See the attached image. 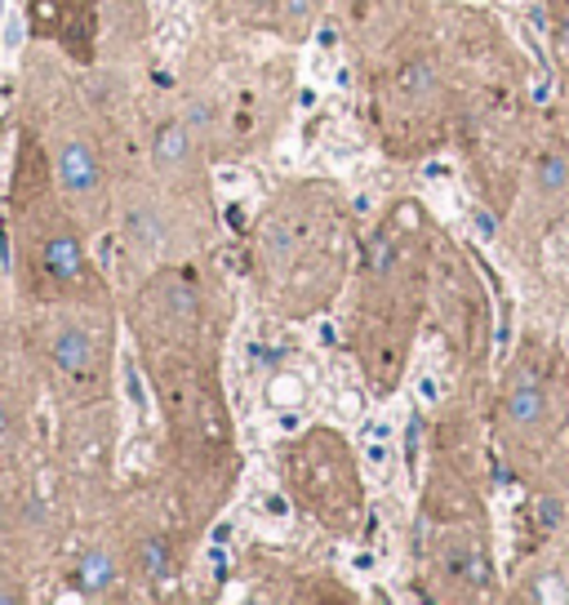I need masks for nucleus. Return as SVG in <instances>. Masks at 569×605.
<instances>
[{
	"instance_id": "nucleus-3",
	"label": "nucleus",
	"mask_w": 569,
	"mask_h": 605,
	"mask_svg": "<svg viewBox=\"0 0 569 605\" xmlns=\"http://www.w3.org/2000/svg\"><path fill=\"white\" fill-rule=\"evenodd\" d=\"M50 365L72 396H103L108 388V339L89 325H59L50 339Z\"/></svg>"
},
{
	"instance_id": "nucleus-13",
	"label": "nucleus",
	"mask_w": 569,
	"mask_h": 605,
	"mask_svg": "<svg viewBox=\"0 0 569 605\" xmlns=\"http://www.w3.org/2000/svg\"><path fill=\"white\" fill-rule=\"evenodd\" d=\"M552 40H556V59L569 67V0L556 5V27H552Z\"/></svg>"
},
{
	"instance_id": "nucleus-4",
	"label": "nucleus",
	"mask_w": 569,
	"mask_h": 605,
	"mask_svg": "<svg viewBox=\"0 0 569 605\" xmlns=\"http://www.w3.org/2000/svg\"><path fill=\"white\" fill-rule=\"evenodd\" d=\"M54 174H59V188L63 201L72 210H93L99 214L103 197H108V174H103V156L89 138H63L54 148Z\"/></svg>"
},
{
	"instance_id": "nucleus-5",
	"label": "nucleus",
	"mask_w": 569,
	"mask_h": 605,
	"mask_svg": "<svg viewBox=\"0 0 569 605\" xmlns=\"http://www.w3.org/2000/svg\"><path fill=\"white\" fill-rule=\"evenodd\" d=\"M556 392L534 379L530 369H516L507 392H503V418H507V428L516 432H526V437H539L547 432V424H556Z\"/></svg>"
},
{
	"instance_id": "nucleus-12",
	"label": "nucleus",
	"mask_w": 569,
	"mask_h": 605,
	"mask_svg": "<svg viewBox=\"0 0 569 605\" xmlns=\"http://www.w3.org/2000/svg\"><path fill=\"white\" fill-rule=\"evenodd\" d=\"M138 566H142V579L148 583L169 579V543L165 539H148L138 547Z\"/></svg>"
},
{
	"instance_id": "nucleus-16",
	"label": "nucleus",
	"mask_w": 569,
	"mask_h": 605,
	"mask_svg": "<svg viewBox=\"0 0 569 605\" xmlns=\"http://www.w3.org/2000/svg\"><path fill=\"white\" fill-rule=\"evenodd\" d=\"M14 437V405L0 396V441H10Z\"/></svg>"
},
{
	"instance_id": "nucleus-18",
	"label": "nucleus",
	"mask_w": 569,
	"mask_h": 605,
	"mask_svg": "<svg viewBox=\"0 0 569 605\" xmlns=\"http://www.w3.org/2000/svg\"><path fill=\"white\" fill-rule=\"evenodd\" d=\"M477 237H481V241L494 237V218H490V214H477Z\"/></svg>"
},
{
	"instance_id": "nucleus-17",
	"label": "nucleus",
	"mask_w": 569,
	"mask_h": 605,
	"mask_svg": "<svg viewBox=\"0 0 569 605\" xmlns=\"http://www.w3.org/2000/svg\"><path fill=\"white\" fill-rule=\"evenodd\" d=\"M369 5H374V0H347V14L361 23V18H369Z\"/></svg>"
},
{
	"instance_id": "nucleus-8",
	"label": "nucleus",
	"mask_w": 569,
	"mask_h": 605,
	"mask_svg": "<svg viewBox=\"0 0 569 605\" xmlns=\"http://www.w3.org/2000/svg\"><path fill=\"white\" fill-rule=\"evenodd\" d=\"M76 592L80 596H108L116 583H121V566H116V556L108 547H85L80 552V566L72 575Z\"/></svg>"
},
{
	"instance_id": "nucleus-2",
	"label": "nucleus",
	"mask_w": 569,
	"mask_h": 605,
	"mask_svg": "<svg viewBox=\"0 0 569 605\" xmlns=\"http://www.w3.org/2000/svg\"><path fill=\"white\" fill-rule=\"evenodd\" d=\"M18 210L31 218L27 227V276L31 290L40 299H80V303H99L103 299V281L93 276V263L76 237V227L63 210L45 205L40 197L18 201Z\"/></svg>"
},
{
	"instance_id": "nucleus-14",
	"label": "nucleus",
	"mask_w": 569,
	"mask_h": 605,
	"mask_svg": "<svg viewBox=\"0 0 569 605\" xmlns=\"http://www.w3.org/2000/svg\"><path fill=\"white\" fill-rule=\"evenodd\" d=\"M182 125L187 129H192V134H201V129H210L214 125V103H192V108H187V116H182Z\"/></svg>"
},
{
	"instance_id": "nucleus-11",
	"label": "nucleus",
	"mask_w": 569,
	"mask_h": 605,
	"mask_svg": "<svg viewBox=\"0 0 569 605\" xmlns=\"http://www.w3.org/2000/svg\"><path fill=\"white\" fill-rule=\"evenodd\" d=\"M539 192H552V197H560V192H569V156H560V152H547V156H539Z\"/></svg>"
},
{
	"instance_id": "nucleus-1",
	"label": "nucleus",
	"mask_w": 569,
	"mask_h": 605,
	"mask_svg": "<svg viewBox=\"0 0 569 605\" xmlns=\"http://www.w3.org/2000/svg\"><path fill=\"white\" fill-rule=\"evenodd\" d=\"M284 486L316 521L334 530H352L361 517V481H356L352 450L343 445V437L325 428L290 445V454H284Z\"/></svg>"
},
{
	"instance_id": "nucleus-15",
	"label": "nucleus",
	"mask_w": 569,
	"mask_h": 605,
	"mask_svg": "<svg viewBox=\"0 0 569 605\" xmlns=\"http://www.w3.org/2000/svg\"><path fill=\"white\" fill-rule=\"evenodd\" d=\"M560 512H565L560 499H539V530H543V534L560 526Z\"/></svg>"
},
{
	"instance_id": "nucleus-10",
	"label": "nucleus",
	"mask_w": 569,
	"mask_h": 605,
	"mask_svg": "<svg viewBox=\"0 0 569 605\" xmlns=\"http://www.w3.org/2000/svg\"><path fill=\"white\" fill-rule=\"evenodd\" d=\"M125 237L142 250V254H156L165 245V223H161V210L152 205H134L125 214Z\"/></svg>"
},
{
	"instance_id": "nucleus-7",
	"label": "nucleus",
	"mask_w": 569,
	"mask_h": 605,
	"mask_svg": "<svg viewBox=\"0 0 569 605\" xmlns=\"http://www.w3.org/2000/svg\"><path fill=\"white\" fill-rule=\"evenodd\" d=\"M441 570L450 583H471V588H485L494 579L485 543H477V539H450L441 552Z\"/></svg>"
},
{
	"instance_id": "nucleus-9",
	"label": "nucleus",
	"mask_w": 569,
	"mask_h": 605,
	"mask_svg": "<svg viewBox=\"0 0 569 605\" xmlns=\"http://www.w3.org/2000/svg\"><path fill=\"white\" fill-rule=\"evenodd\" d=\"M152 161L161 174H178L187 161H192V129L182 121H165L156 129V143H152Z\"/></svg>"
},
{
	"instance_id": "nucleus-6",
	"label": "nucleus",
	"mask_w": 569,
	"mask_h": 605,
	"mask_svg": "<svg viewBox=\"0 0 569 605\" xmlns=\"http://www.w3.org/2000/svg\"><path fill=\"white\" fill-rule=\"evenodd\" d=\"M441 94V72H437V59L432 54H414V59H401L396 72H392V99L409 112L437 103Z\"/></svg>"
}]
</instances>
